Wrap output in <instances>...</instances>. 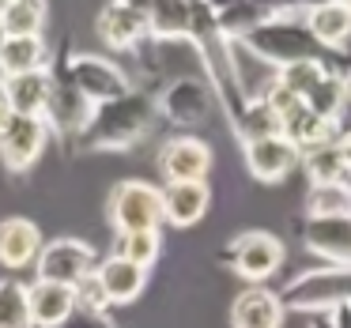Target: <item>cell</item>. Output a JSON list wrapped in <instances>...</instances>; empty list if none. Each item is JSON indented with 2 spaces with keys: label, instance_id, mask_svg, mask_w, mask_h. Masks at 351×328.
I'll return each mask as SVG.
<instances>
[{
  "label": "cell",
  "instance_id": "cell-1",
  "mask_svg": "<svg viewBox=\"0 0 351 328\" xmlns=\"http://www.w3.org/2000/svg\"><path fill=\"white\" fill-rule=\"evenodd\" d=\"M302 8H298V4H272V16L253 27L242 38V46L250 49V53H257L265 64H272L276 72L287 68V64L310 61V64H325L328 72H343V76H348L351 57H336V53H328V49H321L317 42H313V34L302 27Z\"/></svg>",
  "mask_w": 351,
  "mask_h": 328
},
{
  "label": "cell",
  "instance_id": "cell-2",
  "mask_svg": "<svg viewBox=\"0 0 351 328\" xmlns=\"http://www.w3.org/2000/svg\"><path fill=\"white\" fill-rule=\"evenodd\" d=\"M159 121V110H155V94L132 87L129 94L114 102H102L91 110V121L87 129L72 140V151L76 155H102V151H129L136 147L147 132Z\"/></svg>",
  "mask_w": 351,
  "mask_h": 328
},
{
  "label": "cell",
  "instance_id": "cell-3",
  "mask_svg": "<svg viewBox=\"0 0 351 328\" xmlns=\"http://www.w3.org/2000/svg\"><path fill=\"white\" fill-rule=\"evenodd\" d=\"M280 302L287 313H310L325 317L351 302V268H332L321 264L310 272H298L287 287L280 290Z\"/></svg>",
  "mask_w": 351,
  "mask_h": 328
},
{
  "label": "cell",
  "instance_id": "cell-4",
  "mask_svg": "<svg viewBox=\"0 0 351 328\" xmlns=\"http://www.w3.org/2000/svg\"><path fill=\"white\" fill-rule=\"evenodd\" d=\"M283 257H287V249L272 230H242L219 249V264L230 268L250 287H265L268 275L283 268Z\"/></svg>",
  "mask_w": 351,
  "mask_h": 328
},
{
  "label": "cell",
  "instance_id": "cell-5",
  "mask_svg": "<svg viewBox=\"0 0 351 328\" xmlns=\"http://www.w3.org/2000/svg\"><path fill=\"white\" fill-rule=\"evenodd\" d=\"M57 76L69 79L91 106L114 102V99H121V94L132 91L129 72H125L114 57H102V53H72L69 61L57 68Z\"/></svg>",
  "mask_w": 351,
  "mask_h": 328
},
{
  "label": "cell",
  "instance_id": "cell-6",
  "mask_svg": "<svg viewBox=\"0 0 351 328\" xmlns=\"http://www.w3.org/2000/svg\"><path fill=\"white\" fill-rule=\"evenodd\" d=\"M106 219L114 234H136V230H159L162 227V204L159 185L129 177L117 181L106 197Z\"/></svg>",
  "mask_w": 351,
  "mask_h": 328
},
{
  "label": "cell",
  "instance_id": "cell-7",
  "mask_svg": "<svg viewBox=\"0 0 351 328\" xmlns=\"http://www.w3.org/2000/svg\"><path fill=\"white\" fill-rule=\"evenodd\" d=\"M95 268H99V253L84 238H49L34 260V283H57L72 290Z\"/></svg>",
  "mask_w": 351,
  "mask_h": 328
},
{
  "label": "cell",
  "instance_id": "cell-8",
  "mask_svg": "<svg viewBox=\"0 0 351 328\" xmlns=\"http://www.w3.org/2000/svg\"><path fill=\"white\" fill-rule=\"evenodd\" d=\"M155 110L159 117H167L170 125L178 129H197L212 117L215 99H212V87L197 76H178L170 79L162 91H155Z\"/></svg>",
  "mask_w": 351,
  "mask_h": 328
},
{
  "label": "cell",
  "instance_id": "cell-9",
  "mask_svg": "<svg viewBox=\"0 0 351 328\" xmlns=\"http://www.w3.org/2000/svg\"><path fill=\"white\" fill-rule=\"evenodd\" d=\"M159 174L162 185L174 181H208L212 174V144L197 132H174L159 147Z\"/></svg>",
  "mask_w": 351,
  "mask_h": 328
},
{
  "label": "cell",
  "instance_id": "cell-10",
  "mask_svg": "<svg viewBox=\"0 0 351 328\" xmlns=\"http://www.w3.org/2000/svg\"><path fill=\"white\" fill-rule=\"evenodd\" d=\"M95 34L117 53H132L152 42V19L147 4H102L95 16Z\"/></svg>",
  "mask_w": 351,
  "mask_h": 328
},
{
  "label": "cell",
  "instance_id": "cell-11",
  "mask_svg": "<svg viewBox=\"0 0 351 328\" xmlns=\"http://www.w3.org/2000/svg\"><path fill=\"white\" fill-rule=\"evenodd\" d=\"M91 110H95L91 102H87L64 76L53 72V94H49L46 114H42V125L49 129V136H57L61 144L72 147V140H76L80 132L87 129V121H91Z\"/></svg>",
  "mask_w": 351,
  "mask_h": 328
},
{
  "label": "cell",
  "instance_id": "cell-12",
  "mask_svg": "<svg viewBox=\"0 0 351 328\" xmlns=\"http://www.w3.org/2000/svg\"><path fill=\"white\" fill-rule=\"evenodd\" d=\"M49 144V129L42 117H12V125L0 132V166L8 174H27L38 162Z\"/></svg>",
  "mask_w": 351,
  "mask_h": 328
},
{
  "label": "cell",
  "instance_id": "cell-13",
  "mask_svg": "<svg viewBox=\"0 0 351 328\" xmlns=\"http://www.w3.org/2000/svg\"><path fill=\"white\" fill-rule=\"evenodd\" d=\"M242 159H245V170L250 177H257L261 185H280L283 177L295 174L298 166V147H291L280 132L272 136H257V140H245L242 144Z\"/></svg>",
  "mask_w": 351,
  "mask_h": 328
},
{
  "label": "cell",
  "instance_id": "cell-14",
  "mask_svg": "<svg viewBox=\"0 0 351 328\" xmlns=\"http://www.w3.org/2000/svg\"><path fill=\"white\" fill-rule=\"evenodd\" d=\"M298 238L325 264L351 268V215H336V219H306L302 215Z\"/></svg>",
  "mask_w": 351,
  "mask_h": 328
},
{
  "label": "cell",
  "instance_id": "cell-15",
  "mask_svg": "<svg viewBox=\"0 0 351 328\" xmlns=\"http://www.w3.org/2000/svg\"><path fill=\"white\" fill-rule=\"evenodd\" d=\"M302 27L313 34L321 49L343 57V46L351 42V0H321L302 8Z\"/></svg>",
  "mask_w": 351,
  "mask_h": 328
},
{
  "label": "cell",
  "instance_id": "cell-16",
  "mask_svg": "<svg viewBox=\"0 0 351 328\" xmlns=\"http://www.w3.org/2000/svg\"><path fill=\"white\" fill-rule=\"evenodd\" d=\"M159 204H162V223L178 230L197 227L212 207V185L208 181H174L159 185Z\"/></svg>",
  "mask_w": 351,
  "mask_h": 328
},
{
  "label": "cell",
  "instance_id": "cell-17",
  "mask_svg": "<svg viewBox=\"0 0 351 328\" xmlns=\"http://www.w3.org/2000/svg\"><path fill=\"white\" fill-rule=\"evenodd\" d=\"M42 245H46V238H42V230L34 219H27V215L0 219V268H8V272L34 268Z\"/></svg>",
  "mask_w": 351,
  "mask_h": 328
},
{
  "label": "cell",
  "instance_id": "cell-18",
  "mask_svg": "<svg viewBox=\"0 0 351 328\" xmlns=\"http://www.w3.org/2000/svg\"><path fill=\"white\" fill-rule=\"evenodd\" d=\"M280 290L272 287H242L230 302V328H283Z\"/></svg>",
  "mask_w": 351,
  "mask_h": 328
},
{
  "label": "cell",
  "instance_id": "cell-19",
  "mask_svg": "<svg viewBox=\"0 0 351 328\" xmlns=\"http://www.w3.org/2000/svg\"><path fill=\"white\" fill-rule=\"evenodd\" d=\"M27 313H31V328H64L76 313V294L57 283H31Z\"/></svg>",
  "mask_w": 351,
  "mask_h": 328
},
{
  "label": "cell",
  "instance_id": "cell-20",
  "mask_svg": "<svg viewBox=\"0 0 351 328\" xmlns=\"http://www.w3.org/2000/svg\"><path fill=\"white\" fill-rule=\"evenodd\" d=\"M4 94L12 102V114L16 117H42L46 114V102L53 94V68H38V72H23V76L0 79Z\"/></svg>",
  "mask_w": 351,
  "mask_h": 328
},
{
  "label": "cell",
  "instance_id": "cell-21",
  "mask_svg": "<svg viewBox=\"0 0 351 328\" xmlns=\"http://www.w3.org/2000/svg\"><path fill=\"white\" fill-rule=\"evenodd\" d=\"M95 275H99V283H102V290H106L110 305L136 302V298L144 294V287H147V272H144V268L129 264V260L114 257V253H110L106 260H99Z\"/></svg>",
  "mask_w": 351,
  "mask_h": 328
},
{
  "label": "cell",
  "instance_id": "cell-22",
  "mask_svg": "<svg viewBox=\"0 0 351 328\" xmlns=\"http://www.w3.org/2000/svg\"><path fill=\"white\" fill-rule=\"evenodd\" d=\"M336 132H340V125L317 117L310 106H302V102L280 121V136L287 140L291 147H298V155L310 151V147H317V144H325V140H332Z\"/></svg>",
  "mask_w": 351,
  "mask_h": 328
},
{
  "label": "cell",
  "instance_id": "cell-23",
  "mask_svg": "<svg viewBox=\"0 0 351 328\" xmlns=\"http://www.w3.org/2000/svg\"><path fill=\"white\" fill-rule=\"evenodd\" d=\"M49 68V42L42 38H4L0 42V79L23 76V72Z\"/></svg>",
  "mask_w": 351,
  "mask_h": 328
},
{
  "label": "cell",
  "instance_id": "cell-24",
  "mask_svg": "<svg viewBox=\"0 0 351 328\" xmlns=\"http://www.w3.org/2000/svg\"><path fill=\"white\" fill-rule=\"evenodd\" d=\"M348 102H351V84H348V76H343V72H325V76H321V84L302 99V106H310L313 114L325 117V121L340 125Z\"/></svg>",
  "mask_w": 351,
  "mask_h": 328
},
{
  "label": "cell",
  "instance_id": "cell-25",
  "mask_svg": "<svg viewBox=\"0 0 351 328\" xmlns=\"http://www.w3.org/2000/svg\"><path fill=\"white\" fill-rule=\"evenodd\" d=\"M49 19V8L38 0H8L0 4V34L4 38H38Z\"/></svg>",
  "mask_w": 351,
  "mask_h": 328
},
{
  "label": "cell",
  "instance_id": "cell-26",
  "mask_svg": "<svg viewBox=\"0 0 351 328\" xmlns=\"http://www.w3.org/2000/svg\"><path fill=\"white\" fill-rule=\"evenodd\" d=\"M147 19H152V38H159V42H189L193 0H189V4H178V0L147 4Z\"/></svg>",
  "mask_w": 351,
  "mask_h": 328
},
{
  "label": "cell",
  "instance_id": "cell-27",
  "mask_svg": "<svg viewBox=\"0 0 351 328\" xmlns=\"http://www.w3.org/2000/svg\"><path fill=\"white\" fill-rule=\"evenodd\" d=\"M268 16H272V4H219L215 8V23H219L223 38H230V42H242Z\"/></svg>",
  "mask_w": 351,
  "mask_h": 328
},
{
  "label": "cell",
  "instance_id": "cell-28",
  "mask_svg": "<svg viewBox=\"0 0 351 328\" xmlns=\"http://www.w3.org/2000/svg\"><path fill=\"white\" fill-rule=\"evenodd\" d=\"M306 219H336L351 215V185H310L302 200Z\"/></svg>",
  "mask_w": 351,
  "mask_h": 328
},
{
  "label": "cell",
  "instance_id": "cell-29",
  "mask_svg": "<svg viewBox=\"0 0 351 328\" xmlns=\"http://www.w3.org/2000/svg\"><path fill=\"white\" fill-rule=\"evenodd\" d=\"M159 249H162V234L159 230H136V234H114V257L129 260L136 268H152L159 260Z\"/></svg>",
  "mask_w": 351,
  "mask_h": 328
},
{
  "label": "cell",
  "instance_id": "cell-30",
  "mask_svg": "<svg viewBox=\"0 0 351 328\" xmlns=\"http://www.w3.org/2000/svg\"><path fill=\"white\" fill-rule=\"evenodd\" d=\"M0 328H31L27 313V283L4 275L0 279Z\"/></svg>",
  "mask_w": 351,
  "mask_h": 328
},
{
  "label": "cell",
  "instance_id": "cell-31",
  "mask_svg": "<svg viewBox=\"0 0 351 328\" xmlns=\"http://www.w3.org/2000/svg\"><path fill=\"white\" fill-rule=\"evenodd\" d=\"M325 72H328L325 64H310V61H306V64H287V68L276 72V84L287 87L295 99H306V94L321 84V76H325Z\"/></svg>",
  "mask_w": 351,
  "mask_h": 328
},
{
  "label": "cell",
  "instance_id": "cell-32",
  "mask_svg": "<svg viewBox=\"0 0 351 328\" xmlns=\"http://www.w3.org/2000/svg\"><path fill=\"white\" fill-rule=\"evenodd\" d=\"M72 294H76V310H84V313H106L110 310V298H106V290H102V283H99V275H84V279L72 287Z\"/></svg>",
  "mask_w": 351,
  "mask_h": 328
},
{
  "label": "cell",
  "instance_id": "cell-33",
  "mask_svg": "<svg viewBox=\"0 0 351 328\" xmlns=\"http://www.w3.org/2000/svg\"><path fill=\"white\" fill-rule=\"evenodd\" d=\"M257 102H261V106H265L268 114L276 117V121H283V117H287V114H291V110H295V106H298V102H302V99H295V94H291L287 87L272 84V87H268V91H265V94H261V99H257Z\"/></svg>",
  "mask_w": 351,
  "mask_h": 328
},
{
  "label": "cell",
  "instance_id": "cell-34",
  "mask_svg": "<svg viewBox=\"0 0 351 328\" xmlns=\"http://www.w3.org/2000/svg\"><path fill=\"white\" fill-rule=\"evenodd\" d=\"M64 328H114V325H110L106 313H84V310H76Z\"/></svg>",
  "mask_w": 351,
  "mask_h": 328
},
{
  "label": "cell",
  "instance_id": "cell-35",
  "mask_svg": "<svg viewBox=\"0 0 351 328\" xmlns=\"http://www.w3.org/2000/svg\"><path fill=\"white\" fill-rule=\"evenodd\" d=\"M310 328H351V325L343 320V313L336 310V313H325V317H313Z\"/></svg>",
  "mask_w": 351,
  "mask_h": 328
},
{
  "label": "cell",
  "instance_id": "cell-36",
  "mask_svg": "<svg viewBox=\"0 0 351 328\" xmlns=\"http://www.w3.org/2000/svg\"><path fill=\"white\" fill-rule=\"evenodd\" d=\"M12 117L16 114H12V102H8V94H4V84H0V132L12 125Z\"/></svg>",
  "mask_w": 351,
  "mask_h": 328
},
{
  "label": "cell",
  "instance_id": "cell-37",
  "mask_svg": "<svg viewBox=\"0 0 351 328\" xmlns=\"http://www.w3.org/2000/svg\"><path fill=\"white\" fill-rule=\"evenodd\" d=\"M340 129L351 132V102H348V110H343V117H340Z\"/></svg>",
  "mask_w": 351,
  "mask_h": 328
},
{
  "label": "cell",
  "instance_id": "cell-38",
  "mask_svg": "<svg viewBox=\"0 0 351 328\" xmlns=\"http://www.w3.org/2000/svg\"><path fill=\"white\" fill-rule=\"evenodd\" d=\"M340 313H343V320H348V325H351V302H348V305H343V310H340Z\"/></svg>",
  "mask_w": 351,
  "mask_h": 328
},
{
  "label": "cell",
  "instance_id": "cell-39",
  "mask_svg": "<svg viewBox=\"0 0 351 328\" xmlns=\"http://www.w3.org/2000/svg\"><path fill=\"white\" fill-rule=\"evenodd\" d=\"M348 84H351V61H348Z\"/></svg>",
  "mask_w": 351,
  "mask_h": 328
},
{
  "label": "cell",
  "instance_id": "cell-40",
  "mask_svg": "<svg viewBox=\"0 0 351 328\" xmlns=\"http://www.w3.org/2000/svg\"><path fill=\"white\" fill-rule=\"evenodd\" d=\"M0 42H4V34H0Z\"/></svg>",
  "mask_w": 351,
  "mask_h": 328
},
{
  "label": "cell",
  "instance_id": "cell-41",
  "mask_svg": "<svg viewBox=\"0 0 351 328\" xmlns=\"http://www.w3.org/2000/svg\"><path fill=\"white\" fill-rule=\"evenodd\" d=\"M348 185H351V177H348Z\"/></svg>",
  "mask_w": 351,
  "mask_h": 328
}]
</instances>
